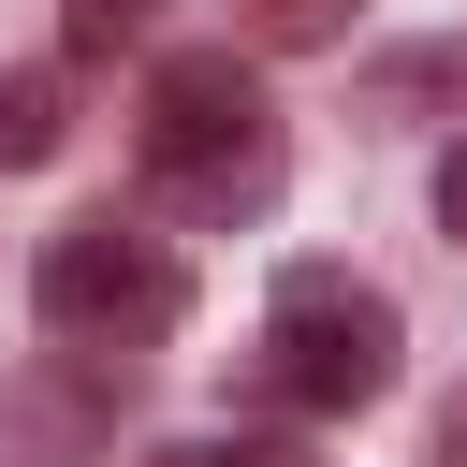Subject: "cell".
I'll return each mask as SVG.
<instances>
[{"label": "cell", "instance_id": "cell-7", "mask_svg": "<svg viewBox=\"0 0 467 467\" xmlns=\"http://www.w3.org/2000/svg\"><path fill=\"white\" fill-rule=\"evenodd\" d=\"M438 219H452V248H467V131H452V161H438Z\"/></svg>", "mask_w": 467, "mask_h": 467}, {"label": "cell", "instance_id": "cell-3", "mask_svg": "<svg viewBox=\"0 0 467 467\" xmlns=\"http://www.w3.org/2000/svg\"><path fill=\"white\" fill-rule=\"evenodd\" d=\"M29 306H44L58 336H88V350H146V336H175L190 277H175L161 234H131V219H73V234H44Z\"/></svg>", "mask_w": 467, "mask_h": 467}, {"label": "cell", "instance_id": "cell-9", "mask_svg": "<svg viewBox=\"0 0 467 467\" xmlns=\"http://www.w3.org/2000/svg\"><path fill=\"white\" fill-rule=\"evenodd\" d=\"M438 467H467V409H452V423H438Z\"/></svg>", "mask_w": 467, "mask_h": 467}, {"label": "cell", "instance_id": "cell-4", "mask_svg": "<svg viewBox=\"0 0 467 467\" xmlns=\"http://www.w3.org/2000/svg\"><path fill=\"white\" fill-rule=\"evenodd\" d=\"M58 131H73V102H58V73H0V175H29V161H58Z\"/></svg>", "mask_w": 467, "mask_h": 467}, {"label": "cell", "instance_id": "cell-1", "mask_svg": "<svg viewBox=\"0 0 467 467\" xmlns=\"http://www.w3.org/2000/svg\"><path fill=\"white\" fill-rule=\"evenodd\" d=\"M146 190L175 219H263L277 204V102L234 44H190L146 73Z\"/></svg>", "mask_w": 467, "mask_h": 467}, {"label": "cell", "instance_id": "cell-6", "mask_svg": "<svg viewBox=\"0 0 467 467\" xmlns=\"http://www.w3.org/2000/svg\"><path fill=\"white\" fill-rule=\"evenodd\" d=\"M248 15V44H336L350 29V0H234Z\"/></svg>", "mask_w": 467, "mask_h": 467}, {"label": "cell", "instance_id": "cell-5", "mask_svg": "<svg viewBox=\"0 0 467 467\" xmlns=\"http://www.w3.org/2000/svg\"><path fill=\"white\" fill-rule=\"evenodd\" d=\"M161 29V0H58V44L73 58H117V44H146Z\"/></svg>", "mask_w": 467, "mask_h": 467}, {"label": "cell", "instance_id": "cell-8", "mask_svg": "<svg viewBox=\"0 0 467 467\" xmlns=\"http://www.w3.org/2000/svg\"><path fill=\"white\" fill-rule=\"evenodd\" d=\"M175 467H292V452H248V438H234V452H175Z\"/></svg>", "mask_w": 467, "mask_h": 467}, {"label": "cell", "instance_id": "cell-2", "mask_svg": "<svg viewBox=\"0 0 467 467\" xmlns=\"http://www.w3.org/2000/svg\"><path fill=\"white\" fill-rule=\"evenodd\" d=\"M263 379L292 409H379L394 394V292H365L336 263H292L277 306H263Z\"/></svg>", "mask_w": 467, "mask_h": 467}]
</instances>
